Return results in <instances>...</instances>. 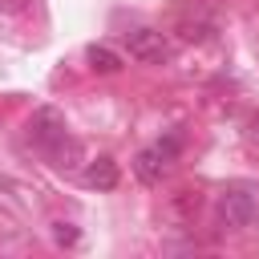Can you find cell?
<instances>
[{
  "label": "cell",
  "mask_w": 259,
  "mask_h": 259,
  "mask_svg": "<svg viewBox=\"0 0 259 259\" xmlns=\"http://www.w3.org/2000/svg\"><path fill=\"white\" fill-rule=\"evenodd\" d=\"M57 239L61 243H77V231H65V223H57Z\"/></svg>",
  "instance_id": "6"
},
{
  "label": "cell",
  "mask_w": 259,
  "mask_h": 259,
  "mask_svg": "<svg viewBox=\"0 0 259 259\" xmlns=\"http://www.w3.org/2000/svg\"><path fill=\"white\" fill-rule=\"evenodd\" d=\"M89 65L97 73H117L121 69V57L109 49V45H89Z\"/></svg>",
  "instance_id": "5"
},
{
  "label": "cell",
  "mask_w": 259,
  "mask_h": 259,
  "mask_svg": "<svg viewBox=\"0 0 259 259\" xmlns=\"http://www.w3.org/2000/svg\"><path fill=\"white\" fill-rule=\"evenodd\" d=\"M125 45H130V57H138V61H146V65H162V61L170 57V45H166L162 32H154V28H130V32H125Z\"/></svg>",
  "instance_id": "2"
},
{
  "label": "cell",
  "mask_w": 259,
  "mask_h": 259,
  "mask_svg": "<svg viewBox=\"0 0 259 259\" xmlns=\"http://www.w3.org/2000/svg\"><path fill=\"white\" fill-rule=\"evenodd\" d=\"M219 219H223L231 231L251 227V219H255V198H251L247 190H227V194L219 198Z\"/></svg>",
  "instance_id": "3"
},
{
  "label": "cell",
  "mask_w": 259,
  "mask_h": 259,
  "mask_svg": "<svg viewBox=\"0 0 259 259\" xmlns=\"http://www.w3.org/2000/svg\"><path fill=\"white\" fill-rule=\"evenodd\" d=\"M85 186H93V190H113V186H117V162H113V158H97V162H89V170H85Z\"/></svg>",
  "instance_id": "4"
},
{
  "label": "cell",
  "mask_w": 259,
  "mask_h": 259,
  "mask_svg": "<svg viewBox=\"0 0 259 259\" xmlns=\"http://www.w3.org/2000/svg\"><path fill=\"white\" fill-rule=\"evenodd\" d=\"M174 154H178V138L158 142V146H150V150H142V154L134 158V174H138L146 186H158L162 174H166V162H170Z\"/></svg>",
  "instance_id": "1"
}]
</instances>
